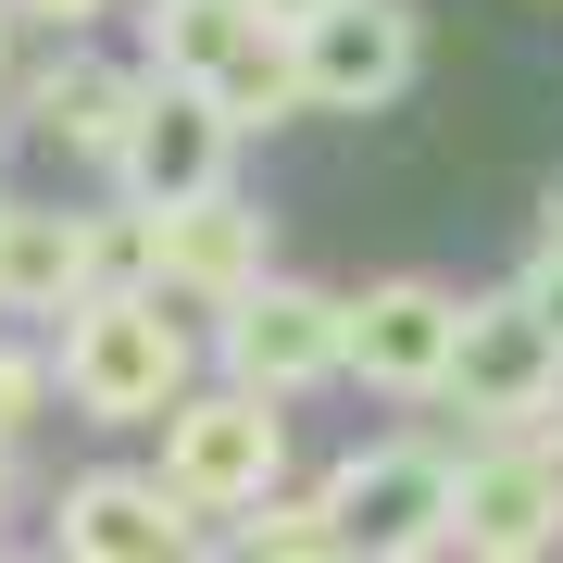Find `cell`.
Masks as SVG:
<instances>
[{
  "label": "cell",
  "mask_w": 563,
  "mask_h": 563,
  "mask_svg": "<svg viewBox=\"0 0 563 563\" xmlns=\"http://www.w3.org/2000/svg\"><path fill=\"white\" fill-rule=\"evenodd\" d=\"M514 301H526V325H539V339H563V251H526Z\"/></svg>",
  "instance_id": "obj_18"
},
{
  "label": "cell",
  "mask_w": 563,
  "mask_h": 563,
  "mask_svg": "<svg viewBox=\"0 0 563 563\" xmlns=\"http://www.w3.org/2000/svg\"><path fill=\"white\" fill-rule=\"evenodd\" d=\"M38 401H51V363L0 339V439H25V413H38Z\"/></svg>",
  "instance_id": "obj_17"
},
{
  "label": "cell",
  "mask_w": 563,
  "mask_h": 563,
  "mask_svg": "<svg viewBox=\"0 0 563 563\" xmlns=\"http://www.w3.org/2000/svg\"><path fill=\"white\" fill-rule=\"evenodd\" d=\"M239 13H251V25H263V38H301V25H313V13H325V0H239Z\"/></svg>",
  "instance_id": "obj_20"
},
{
  "label": "cell",
  "mask_w": 563,
  "mask_h": 563,
  "mask_svg": "<svg viewBox=\"0 0 563 563\" xmlns=\"http://www.w3.org/2000/svg\"><path fill=\"white\" fill-rule=\"evenodd\" d=\"M51 563H201V526L163 501L151 463H88L51 501Z\"/></svg>",
  "instance_id": "obj_8"
},
{
  "label": "cell",
  "mask_w": 563,
  "mask_h": 563,
  "mask_svg": "<svg viewBox=\"0 0 563 563\" xmlns=\"http://www.w3.org/2000/svg\"><path fill=\"white\" fill-rule=\"evenodd\" d=\"M139 25H151V63H139V76H188V88H213L225 63H239V51L263 38L239 0H151Z\"/></svg>",
  "instance_id": "obj_14"
},
{
  "label": "cell",
  "mask_w": 563,
  "mask_h": 563,
  "mask_svg": "<svg viewBox=\"0 0 563 563\" xmlns=\"http://www.w3.org/2000/svg\"><path fill=\"white\" fill-rule=\"evenodd\" d=\"M88 288H101V213H51V201L0 213V301L13 313H76Z\"/></svg>",
  "instance_id": "obj_12"
},
{
  "label": "cell",
  "mask_w": 563,
  "mask_h": 563,
  "mask_svg": "<svg viewBox=\"0 0 563 563\" xmlns=\"http://www.w3.org/2000/svg\"><path fill=\"white\" fill-rule=\"evenodd\" d=\"M0 13H25V25H101L113 0H0Z\"/></svg>",
  "instance_id": "obj_19"
},
{
  "label": "cell",
  "mask_w": 563,
  "mask_h": 563,
  "mask_svg": "<svg viewBox=\"0 0 563 563\" xmlns=\"http://www.w3.org/2000/svg\"><path fill=\"white\" fill-rule=\"evenodd\" d=\"M451 476H463V451L376 439V451H351L339 476L313 488V514H325V539L351 563H439L451 551Z\"/></svg>",
  "instance_id": "obj_3"
},
{
  "label": "cell",
  "mask_w": 563,
  "mask_h": 563,
  "mask_svg": "<svg viewBox=\"0 0 563 563\" xmlns=\"http://www.w3.org/2000/svg\"><path fill=\"white\" fill-rule=\"evenodd\" d=\"M451 339H463V288L439 276H376L339 301V376H363L376 401H439Z\"/></svg>",
  "instance_id": "obj_5"
},
{
  "label": "cell",
  "mask_w": 563,
  "mask_h": 563,
  "mask_svg": "<svg viewBox=\"0 0 563 563\" xmlns=\"http://www.w3.org/2000/svg\"><path fill=\"white\" fill-rule=\"evenodd\" d=\"M526 451H539V476H551V501H563V413H551V426H526Z\"/></svg>",
  "instance_id": "obj_21"
},
{
  "label": "cell",
  "mask_w": 563,
  "mask_h": 563,
  "mask_svg": "<svg viewBox=\"0 0 563 563\" xmlns=\"http://www.w3.org/2000/svg\"><path fill=\"white\" fill-rule=\"evenodd\" d=\"M213 101H225V125H239V139H263L276 113H301V51H288V38H251V51L213 76Z\"/></svg>",
  "instance_id": "obj_15"
},
{
  "label": "cell",
  "mask_w": 563,
  "mask_h": 563,
  "mask_svg": "<svg viewBox=\"0 0 563 563\" xmlns=\"http://www.w3.org/2000/svg\"><path fill=\"white\" fill-rule=\"evenodd\" d=\"M113 188H125V213L225 201L239 188V125H225V101L188 88V76H139L125 88V125H113Z\"/></svg>",
  "instance_id": "obj_4"
},
{
  "label": "cell",
  "mask_w": 563,
  "mask_h": 563,
  "mask_svg": "<svg viewBox=\"0 0 563 563\" xmlns=\"http://www.w3.org/2000/svg\"><path fill=\"white\" fill-rule=\"evenodd\" d=\"M551 539H563V501H551L539 451L526 439L463 451V476H451V551L463 563H551Z\"/></svg>",
  "instance_id": "obj_11"
},
{
  "label": "cell",
  "mask_w": 563,
  "mask_h": 563,
  "mask_svg": "<svg viewBox=\"0 0 563 563\" xmlns=\"http://www.w3.org/2000/svg\"><path fill=\"white\" fill-rule=\"evenodd\" d=\"M225 563H351V551L325 539V514H313V501H263L239 539H225Z\"/></svg>",
  "instance_id": "obj_16"
},
{
  "label": "cell",
  "mask_w": 563,
  "mask_h": 563,
  "mask_svg": "<svg viewBox=\"0 0 563 563\" xmlns=\"http://www.w3.org/2000/svg\"><path fill=\"white\" fill-rule=\"evenodd\" d=\"M439 401H463L476 426H551L563 413V339H539L526 325L514 288H488V301H463V339H451V388Z\"/></svg>",
  "instance_id": "obj_7"
},
{
  "label": "cell",
  "mask_w": 563,
  "mask_h": 563,
  "mask_svg": "<svg viewBox=\"0 0 563 563\" xmlns=\"http://www.w3.org/2000/svg\"><path fill=\"white\" fill-rule=\"evenodd\" d=\"M0 213H13V201H0Z\"/></svg>",
  "instance_id": "obj_25"
},
{
  "label": "cell",
  "mask_w": 563,
  "mask_h": 563,
  "mask_svg": "<svg viewBox=\"0 0 563 563\" xmlns=\"http://www.w3.org/2000/svg\"><path fill=\"white\" fill-rule=\"evenodd\" d=\"M288 51H301V101H325V113H388V101L413 88V63H426V25H413V0H325Z\"/></svg>",
  "instance_id": "obj_9"
},
{
  "label": "cell",
  "mask_w": 563,
  "mask_h": 563,
  "mask_svg": "<svg viewBox=\"0 0 563 563\" xmlns=\"http://www.w3.org/2000/svg\"><path fill=\"white\" fill-rule=\"evenodd\" d=\"M0 563H13V551H0Z\"/></svg>",
  "instance_id": "obj_26"
},
{
  "label": "cell",
  "mask_w": 563,
  "mask_h": 563,
  "mask_svg": "<svg viewBox=\"0 0 563 563\" xmlns=\"http://www.w3.org/2000/svg\"><path fill=\"white\" fill-rule=\"evenodd\" d=\"M0 488H13V463H0Z\"/></svg>",
  "instance_id": "obj_24"
},
{
  "label": "cell",
  "mask_w": 563,
  "mask_h": 563,
  "mask_svg": "<svg viewBox=\"0 0 563 563\" xmlns=\"http://www.w3.org/2000/svg\"><path fill=\"white\" fill-rule=\"evenodd\" d=\"M188 363H201V339L176 325V301H151V288H88V301L63 313V339H51V388L88 426H163L188 401Z\"/></svg>",
  "instance_id": "obj_1"
},
{
  "label": "cell",
  "mask_w": 563,
  "mask_h": 563,
  "mask_svg": "<svg viewBox=\"0 0 563 563\" xmlns=\"http://www.w3.org/2000/svg\"><path fill=\"white\" fill-rule=\"evenodd\" d=\"M539 251H563V176H551V201H539Z\"/></svg>",
  "instance_id": "obj_22"
},
{
  "label": "cell",
  "mask_w": 563,
  "mask_h": 563,
  "mask_svg": "<svg viewBox=\"0 0 563 563\" xmlns=\"http://www.w3.org/2000/svg\"><path fill=\"white\" fill-rule=\"evenodd\" d=\"M139 239H151V288L163 301H251L263 276H276V213L263 201H188V213H139Z\"/></svg>",
  "instance_id": "obj_10"
},
{
  "label": "cell",
  "mask_w": 563,
  "mask_h": 563,
  "mask_svg": "<svg viewBox=\"0 0 563 563\" xmlns=\"http://www.w3.org/2000/svg\"><path fill=\"white\" fill-rule=\"evenodd\" d=\"M213 363H225V388H251V401H301V388L339 376V288H313V276H263L251 301H225L213 313Z\"/></svg>",
  "instance_id": "obj_6"
},
{
  "label": "cell",
  "mask_w": 563,
  "mask_h": 563,
  "mask_svg": "<svg viewBox=\"0 0 563 563\" xmlns=\"http://www.w3.org/2000/svg\"><path fill=\"white\" fill-rule=\"evenodd\" d=\"M151 476L188 526H251L288 488V413L251 401V388H188L151 439Z\"/></svg>",
  "instance_id": "obj_2"
},
{
  "label": "cell",
  "mask_w": 563,
  "mask_h": 563,
  "mask_svg": "<svg viewBox=\"0 0 563 563\" xmlns=\"http://www.w3.org/2000/svg\"><path fill=\"white\" fill-rule=\"evenodd\" d=\"M125 88H139V76H113V63H51V76L25 88V125H38L51 151H88V163H113Z\"/></svg>",
  "instance_id": "obj_13"
},
{
  "label": "cell",
  "mask_w": 563,
  "mask_h": 563,
  "mask_svg": "<svg viewBox=\"0 0 563 563\" xmlns=\"http://www.w3.org/2000/svg\"><path fill=\"white\" fill-rule=\"evenodd\" d=\"M0 76H13V13H0Z\"/></svg>",
  "instance_id": "obj_23"
}]
</instances>
